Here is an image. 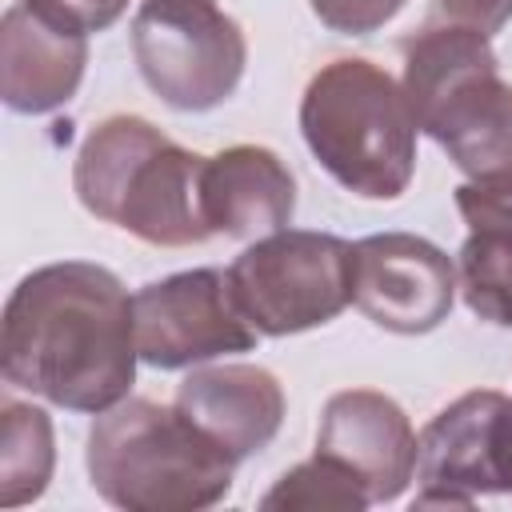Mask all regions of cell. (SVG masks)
<instances>
[{"instance_id":"obj_3","label":"cell","mask_w":512,"mask_h":512,"mask_svg":"<svg viewBox=\"0 0 512 512\" xmlns=\"http://www.w3.org/2000/svg\"><path fill=\"white\" fill-rule=\"evenodd\" d=\"M236 460L176 404L124 396L88 432L92 488L124 512H196L232 488Z\"/></svg>"},{"instance_id":"obj_13","label":"cell","mask_w":512,"mask_h":512,"mask_svg":"<svg viewBox=\"0 0 512 512\" xmlns=\"http://www.w3.org/2000/svg\"><path fill=\"white\" fill-rule=\"evenodd\" d=\"M176 408L240 464L276 440L284 424V388L260 364L192 368L176 388Z\"/></svg>"},{"instance_id":"obj_5","label":"cell","mask_w":512,"mask_h":512,"mask_svg":"<svg viewBox=\"0 0 512 512\" xmlns=\"http://www.w3.org/2000/svg\"><path fill=\"white\" fill-rule=\"evenodd\" d=\"M300 132L320 168L364 200H396L416 172V116L372 60L324 64L300 96Z\"/></svg>"},{"instance_id":"obj_11","label":"cell","mask_w":512,"mask_h":512,"mask_svg":"<svg viewBox=\"0 0 512 512\" xmlns=\"http://www.w3.org/2000/svg\"><path fill=\"white\" fill-rule=\"evenodd\" d=\"M504 400L496 388H476L428 420L416 436V504L472 508L476 496L496 492L492 432Z\"/></svg>"},{"instance_id":"obj_6","label":"cell","mask_w":512,"mask_h":512,"mask_svg":"<svg viewBox=\"0 0 512 512\" xmlns=\"http://www.w3.org/2000/svg\"><path fill=\"white\" fill-rule=\"evenodd\" d=\"M228 288L260 336H292L352 304V244L332 232L280 228L228 264Z\"/></svg>"},{"instance_id":"obj_17","label":"cell","mask_w":512,"mask_h":512,"mask_svg":"<svg viewBox=\"0 0 512 512\" xmlns=\"http://www.w3.org/2000/svg\"><path fill=\"white\" fill-rule=\"evenodd\" d=\"M368 504H372L368 488L348 468L324 456L288 468L260 500V508H340V512H360Z\"/></svg>"},{"instance_id":"obj_19","label":"cell","mask_w":512,"mask_h":512,"mask_svg":"<svg viewBox=\"0 0 512 512\" xmlns=\"http://www.w3.org/2000/svg\"><path fill=\"white\" fill-rule=\"evenodd\" d=\"M32 12H40L48 24L88 36V32H104L108 24H116L128 8V0H24Z\"/></svg>"},{"instance_id":"obj_2","label":"cell","mask_w":512,"mask_h":512,"mask_svg":"<svg viewBox=\"0 0 512 512\" xmlns=\"http://www.w3.org/2000/svg\"><path fill=\"white\" fill-rule=\"evenodd\" d=\"M200 164L204 156L144 116H108L84 136L72 188L96 220L156 248H188L212 236L200 216Z\"/></svg>"},{"instance_id":"obj_1","label":"cell","mask_w":512,"mask_h":512,"mask_svg":"<svg viewBox=\"0 0 512 512\" xmlns=\"http://www.w3.org/2000/svg\"><path fill=\"white\" fill-rule=\"evenodd\" d=\"M132 296L92 260H60L28 272L0 320V372L64 412L100 416L136 384Z\"/></svg>"},{"instance_id":"obj_21","label":"cell","mask_w":512,"mask_h":512,"mask_svg":"<svg viewBox=\"0 0 512 512\" xmlns=\"http://www.w3.org/2000/svg\"><path fill=\"white\" fill-rule=\"evenodd\" d=\"M492 472H496V492L512 496V400H504L492 432Z\"/></svg>"},{"instance_id":"obj_12","label":"cell","mask_w":512,"mask_h":512,"mask_svg":"<svg viewBox=\"0 0 512 512\" xmlns=\"http://www.w3.org/2000/svg\"><path fill=\"white\" fill-rule=\"evenodd\" d=\"M296 176L264 144H232L200 164V216L212 236L260 240L292 224Z\"/></svg>"},{"instance_id":"obj_18","label":"cell","mask_w":512,"mask_h":512,"mask_svg":"<svg viewBox=\"0 0 512 512\" xmlns=\"http://www.w3.org/2000/svg\"><path fill=\"white\" fill-rule=\"evenodd\" d=\"M324 28L340 36H368L384 28L408 0H308Z\"/></svg>"},{"instance_id":"obj_16","label":"cell","mask_w":512,"mask_h":512,"mask_svg":"<svg viewBox=\"0 0 512 512\" xmlns=\"http://www.w3.org/2000/svg\"><path fill=\"white\" fill-rule=\"evenodd\" d=\"M456 288L472 316L512 328V228L468 224V240L456 256Z\"/></svg>"},{"instance_id":"obj_10","label":"cell","mask_w":512,"mask_h":512,"mask_svg":"<svg viewBox=\"0 0 512 512\" xmlns=\"http://www.w3.org/2000/svg\"><path fill=\"white\" fill-rule=\"evenodd\" d=\"M316 456L348 468L368 488L372 504H384L416 476V432L392 396L348 388L324 404Z\"/></svg>"},{"instance_id":"obj_20","label":"cell","mask_w":512,"mask_h":512,"mask_svg":"<svg viewBox=\"0 0 512 512\" xmlns=\"http://www.w3.org/2000/svg\"><path fill=\"white\" fill-rule=\"evenodd\" d=\"M444 16L456 24H468L484 36H496L512 20V0H440Z\"/></svg>"},{"instance_id":"obj_15","label":"cell","mask_w":512,"mask_h":512,"mask_svg":"<svg viewBox=\"0 0 512 512\" xmlns=\"http://www.w3.org/2000/svg\"><path fill=\"white\" fill-rule=\"evenodd\" d=\"M52 464L56 440L48 412L8 396L0 404V504L20 508L36 500L52 480Z\"/></svg>"},{"instance_id":"obj_7","label":"cell","mask_w":512,"mask_h":512,"mask_svg":"<svg viewBox=\"0 0 512 512\" xmlns=\"http://www.w3.org/2000/svg\"><path fill=\"white\" fill-rule=\"evenodd\" d=\"M132 56L168 108L208 112L236 92L248 40L212 0H144L132 16Z\"/></svg>"},{"instance_id":"obj_9","label":"cell","mask_w":512,"mask_h":512,"mask_svg":"<svg viewBox=\"0 0 512 512\" xmlns=\"http://www.w3.org/2000/svg\"><path fill=\"white\" fill-rule=\"evenodd\" d=\"M456 264L416 232H376L352 244V304L384 332L420 336L448 320Z\"/></svg>"},{"instance_id":"obj_4","label":"cell","mask_w":512,"mask_h":512,"mask_svg":"<svg viewBox=\"0 0 512 512\" xmlns=\"http://www.w3.org/2000/svg\"><path fill=\"white\" fill-rule=\"evenodd\" d=\"M400 88L416 128L468 180H512V84L500 80L484 32L452 20L412 36L404 44Z\"/></svg>"},{"instance_id":"obj_14","label":"cell","mask_w":512,"mask_h":512,"mask_svg":"<svg viewBox=\"0 0 512 512\" xmlns=\"http://www.w3.org/2000/svg\"><path fill=\"white\" fill-rule=\"evenodd\" d=\"M88 64V36L64 32L32 12L24 0L0 24V96L12 112L44 116L64 108Z\"/></svg>"},{"instance_id":"obj_8","label":"cell","mask_w":512,"mask_h":512,"mask_svg":"<svg viewBox=\"0 0 512 512\" xmlns=\"http://www.w3.org/2000/svg\"><path fill=\"white\" fill-rule=\"evenodd\" d=\"M132 324L140 360L164 372L248 352L260 340L232 300L228 272L216 268H188L144 284L132 296Z\"/></svg>"}]
</instances>
